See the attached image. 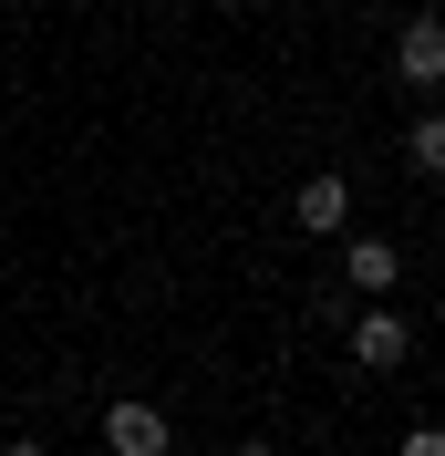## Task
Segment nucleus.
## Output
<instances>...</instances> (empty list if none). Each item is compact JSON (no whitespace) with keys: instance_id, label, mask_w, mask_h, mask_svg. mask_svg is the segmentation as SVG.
Segmentation results:
<instances>
[{"instance_id":"obj_1","label":"nucleus","mask_w":445,"mask_h":456,"mask_svg":"<svg viewBox=\"0 0 445 456\" xmlns=\"http://www.w3.org/2000/svg\"><path fill=\"white\" fill-rule=\"evenodd\" d=\"M393 73H404V94H445V21L435 11H415L393 31Z\"/></svg>"},{"instance_id":"obj_2","label":"nucleus","mask_w":445,"mask_h":456,"mask_svg":"<svg viewBox=\"0 0 445 456\" xmlns=\"http://www.w3.org/2000/svg\"><path fill=\"white\" fill-rule=\"evenodd\" d=\"M404 353H415V322H404V312H384V301H373V312L352 322V363H362V373H393V363H404Z\"/></svg>"},{"instance_id":"obj_3","label":"nucleus","mask_w":445,"mask_h":456,"mask_svg":"<svg viewBox=\"0 0 445 456\" xmlns=\"http://www.w3.org/2000/svg\"><path fill=\"white\" fill-rule=\"evenodd\" d=\"M104 446L114 456H166L176 436H166V415H156L145 395H125V404H104Z\"/></svg>"},{"instance_id":"obj_4","label":"nucleus","mask_w":445,"mask_h":456,"mask_svg":"<svg viewBox=\"0 0 445 456\" xmlns=\"http://www.w3.org/2000/svg\"><path fill=\"white\" fill-rule=\"evenodd\" d=\"M290 218H301L311 239H332V228L352 218V176H301V198H290Z\"/></svg>"},{"instance_id":"obj_5","label":"nucleus","mask_w":445,"mask_h":456,"mask_svg":"<svg viewBox=\"0 0 445 456\" xmlns=\"http://www.w3.org/2000/svg\"><path fill=\"white\" fill-rule=\"evenodd\" d=\"M342 281H352V290H373V301H384V290L404 281V249H393V239H352V249H342Z\"/></svg>"},{"instance_id":"obj_6","label":"nucleus","mask_w":445,"mask_h":456,"mask_svg":"<svg viewBox=\"0 0 445 456\" xmlns=\"http://www.w3.org/2000/svg\"><path fill=\"white\" fill-rule=\"evenodd\" d=\"M404 167H415V176H445V114H415V135H404Z\"/></svg>"},{"instance_id":"obj_7","label":"nucleus","mask_w":445,"mask_h":456,"mask_svg":"<svg viewBox=\"0 0 445 456\" xmlns=\"http://www.w3.org/2000/svg\"><path fill=\"white\" fill-rule=\"evenodd\" d=\"M393 456H445V426H415V436H404Z\"/></svg>"},{"instance_id":"obj_8","label":"nucleus","mask_w":445,"mask_h":456,"mask_svg":"<svg viewBox=\"0 0 445 456\" xmlns=\"http://www.w3.org/2000/svg\"><path fill=\"white\" fill-rule=\"evenodd\" d=\"M0 456H42V446H31V436H11V446H0Z\"/></svg>"},{"instance_id":"obj_9","label":"nucleus","mask_w":445,"mask_h":456,"mask_svg":"<svg viewBox=\"0 0 445 456\" xmlns=\"http://www.w3.org/2000/svg\"><path fill=\"white\" fill-rule=\"evenodd\" d=\"M239 456H279V446H270V436H249V446H239Z\"/></svg>"}]
</instances>
